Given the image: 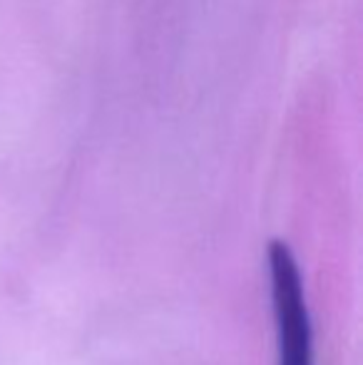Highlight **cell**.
<instances>
[{
    "label": "cell",
    "instance_id": "1",
    "mask_svg": "<svg viewBox=\"0 0 363 365\" xmlns=\"http://www.w3.org/2000/svg\"><path fill=\"white\" fill-rule=\"evenodd\" d=\"M269 281L276 328V365H314V328L296 256L284 241L269 246Z\"/></svg>",
    "mask_w": 363,
    "mask_h": 365
}]
</instances>
